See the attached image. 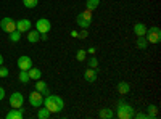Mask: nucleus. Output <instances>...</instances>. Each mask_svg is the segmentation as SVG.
Returning a JSON list of instances; mask_svg holds the SVG:
<instances>
[{"label":"nucleus","instance_id":"obj_1","mask_svg":"<svg viewBox=\"0 0 161 119\" xmlns=\"http://www.w3.org/2000/svg\"><path fill=\"white\" fill-rule=\"evenodd\" d=\"M44 106L52 113V114H55V113H60L63 108H64V101H63V98L61 97H58V95H47L45 98H44Z\"/></svg>","mask_w":161,"mask_h":119},{"label":"nucleus","instance_id":"obj_2","mask_svg":"<svg viewBox=\"0 0 161 119\" xmlns=\"http://www.w3.org/2000/svg\"><path fill=\"white\" fill-rule=\"evenodd\" d=\"M134 114H136V111H134V108L130 106L129 103H126V101H118V105H116V116L119 117V119H130V117H134Z\"/></svg>","mask_w":161,"mask_h":119},{"label":"nucleus","instance_id":"obj_3","mask_svg":"<svg viewBox=\"0 0 161 119\" xmlns=\"http://www.w3.org/2000/svg\"><path fill=\"white\" fill-rule=\"evenodd\" d=\"M145 39L148 41V44H158L161 41V29L158 26H153V28H147V32H145Z\"/></svg>","mask_w":161,"mask_h":119},{"label":"nucleus","instance_id":"obj_4","mask_svg":"<svg viewBox=\"0 0 161 119\" xmlns=\"http://www.w3.org/2000/svg\"><path fill=\"white\" fill-rule=\"evenodd\" d=\"M24 105V97L21 92H13L10 95V106L11 108H23Z\"/></svg>","mask_w":161,"mask_h":119},{"label":"nucleus","instance_id":"obj_5","mask_svg":"<svg viewBox=\"0 0 161 119\" xmlns=\"http://www.w3.org/2000/svg\"><path fill=\"white\" fill-rule=\"evenodd\" d=\"M29 103H31V106L34 108H39V106H42L44 105V95L40 94V92L34 90L29 94Z\"/></svg>","mask_w":161,"mask_h":119},{"label":"nucleus","instance_id":"obj_6","mask_svg":"<svg viewBox=\"0 0 161 119\" xmlns=\"http://www.w3.org/2000/svg\"><path fill=\"white\" fill-rule=\"evenodd\" d=\"M0 28H2L3 32L10 34L13 31H16V21H13L11 18H2V21H0Z\"/></svg>","mask_w":161,"mask_h":119},{"label":"nucleus","instance_id":"obj_7","mask_svg":"<svg viewBox=\"0 0 161 119\" xmlns=\"http://www.w3.org/2000/svg\"><path fill=\"white\" fill-rule=\"evenodd\" d=\"M36 29L40 34H48V31L52 29V23L47 18H39L37 23H36Z\"/></svg>","mask_w":161,"mask_h":119},{"label":"nucleus","instance_id":"obj_8","mask_svg":"<svg viewBox=\"0 0 161 119\" xmlns=\"http://www.w3.org/2000/svg\"><path fill=\"white\" fill-rule=\"evenodd\" d=\"M16 64H18V68H19V69L28 71V69H31V68H32V60H31V57L23 55V57H19V58H18Z\"/></svg>","mask_w":161,"mask_h":119},{"label":"nucleus","instance_id":"obj_9","mask_svg":"<svg viewBox=\"0 0 161 119\" xmlns=\"http://www.w3.org/2000/svg\"><path fill=\"white\" fill-rule=\"evenodd\" d=\"M29 29H31V21L29 19L23 18V19H18L16 21V31H19L21 34L23 32H28Z\"/></svg>","mask_w":161,"mask_h":119},{"label":"nucleus","instance_id":"obj_10","mask_svg":"<svg viewBox=\"0 0 161 119\" xmlns=\"http://www.w3.org/2000/svg\"><path fill=\"white\" fill-rule=\"evenodd\" d=\"M23 114H24V111H23V108H13V110H10L8 113H7V119H23Z\"/></svg>","mask_w":161,"mask_h":119},{"label":"nucleus","instance_id":"obj_11","mask_svg":"<svg viewBox=\"0 0 161 119\" xmlns=\"http://www.w3.org/2000/svg\"><path fill=\"white\" fill-rule=\"evenodd\" d=\"M84 79L87 82H95L97 81V69L95 68H90L84 71Z\"/></svg>","mask_w":161,"mask_h":119},{"label":"nucleus","instance_id":"obj_12","mask_svg":"<svg viewBox=\"0 0 161 119\" xmlns=\"http://www.w3.org/2000/svg\"><path fill=\"white\" fill-rule=\"evenodd\" d=\"M36 90H37V92H40V94H42L44 97H47V95L50 94L47 84H45V82H42L40 79H39V81H36Z\"/></svg>","mask_w":161,"mask_h":119},{"label":"nucleus","instance_id":"obj_13","mask_svg":"<svg viewBox=\"0 0 161 119\" xmlns=\"http://www.w3.org/2000/svg\"><path fill=\"white\" fill-rule=\"evenodd\" d=\"M118 92H119V95H127L130 92V85L124 81H121V82H118Z\"/></svg>","mask_w":161,"mask_h":119},{"label":"nucleus","instance_id":"obj_14","mask_svg":"<svg viewBox=\"0 0 161 119\" xmlns=\"http://www.w3.org/2000/svg\"><path fill=\"white\" fill-rule=\"evenodd\" d=\"M145 32H147V26H145L143 23H137V24H134V34H136L137 37L145 35Z\"/></svg>","mask_w":161,"mask_h":119},{"label":"nucleus","instance_id":"obj_15","mask_svg":"<svg viewBox=\"0 0 161 119\" xmlns=\"http://www.w3.org/2000/svg\"><path fill=\"white\" fill-rule=\"evenodd\" d=\"M28 74H29L31 81H39V79L42 77V71H40L39 68H31V69H28Z\"/></svg>","mask_w":161,"mask_h":119},{"label":"nucleus","instance_id":"obj_16","mask_svg":"<svg viewBox=\"0 0 161 119\" xmlns=\"http://www.w3.org/2000/svg\"><path fill=\"white\" fill-rule=\"evenodd\" d=\"M28 41L31 42V44H37L39 41H40V32L36 29V31H28Z\"/></svg>","mask_w":161,"mask_h":119},{"label":"nucleus","instance_id":"obj_17","mask_svg":"<svg viewBox=\"0 0 161 119\" xmlns=\"http://www.w3.org/2000/svg\"><path fill=\"white\" fill-rule=\"evenodd\" d=\"M76 23H77V26H79L80 29H89V26H90V21H87L82 15H80V13H79L77 18H76Z\"/></svg>","mask_w":161,"mask_h":119},{"label":"nucleus","instance_id":"obj_18","mask_svg":"<svg viewBox=\"0 0 161 119\" xmlns=\"http://www.w3.org/2000/svg\"><path fill=\"white\" fill-rule=\"evenodd\" d=\"M147 117L148 119H156L158 117V108L155 105H148V108H147Z\"/></svg>","mask_w":161,"mask_h":119},{"label":"nucleus","instance_id":"obj_19","mask_svg":"<svg viewBox=\"0 0 161 119\" xmlns=\"http://www.w3.org/2000/svg\"><path fill=\"white\" fill-rule=\"evenodd\" d=\"M98 116H100L102 119H111V117L114 116V113H113L111 108H102L100 113H98Z\"/></svg>","mask_w":161,"mask_h":119},{"label":"nucleus","instance_id":"obj_20","mask_svg":"<svg viewBox=\"0 0 161 119\" xmlns=\"http://www.w3.org/2000/svg\"><path fill=\"white\" fill-rule=\"evenodd\" d=\"M147 47H148V41L145 39V35L137 37V48H139V50H145Z\"/></svg>","mask_w":161,"mask_h":119},{"label":"nucleus","instance_id":"obj_21","mask_svg":"<svg viewBox=\"0 0 161 119\" xmlns=\"http://www.w3.org/2000/svg\"><path fill=\"white\" fill-rule=\"evenodd\" d=\"M50 114H52V113H50L45 106H44V108H40V106H39V111H37V117H39V119H48Z\"/></svg>","mask_w":161,"mask_h":119},{"label":"nucleus","instance_id":"obj_22","mask_svg":"<svg viewBox=\"0 0 161 119\" xmlns=\"http://www.w3.org/2000/svg\"><path fill=\"white\" fill-rule=\"evenodd\" d=\"M18 79H19V82H21V84H28V82L31 81V79H29V74H28V71H23V69H19Z\"/></svg>","mask_w":161,"mask_h":119},{"label":"nucleus","instance_id":"obj_23","mask_svg":"<svg viewBox=\"0 0 161 119\" xmlns=\"http://www.w3.org/2000/svg\"><path fill=\"white\" fill-rule=\"evenodd\" d=\"M98 5H100V0H87V2H86V7H87V10H90V11L97 10Z\"/></svg>","mask_w":161,"mask_h":119},{"label":"nucleus","instance_id":"obj_24","mask_svg":"<svg viewBox=\"0 0 161 119\" xmlns=\"http://www.w3.org/2000/svg\"><path fill=\"white\" fill-rule=\"evenodd\" d=\"M8 35H10V41H11L13 44H18V42L21 41V32H19V31H13V32H10Z\"/></svg>","mask_w":161,"mask_h":119},{"label":"nucleus","instance_id":"obj_25","mask_svg":"<svg viewBox=\"0 0 161 119\" xmlns=\"http://www.w3.org/2000/svg\"><path fill=\"white\" fill-rule=\"evenodd\" d=\"M39 3V0H23V5L26 8H36Z\"/></svg>","mask_w":161,"mask_h":119},{"label":"nucleus","instance_id":"obj_26","mask_svg":"<svg viewBox=\"0 0 161 119\" xmlns=\"http://www.w3.org/2000/svg\"><path fill=\"white\" fill-rule=\"evenodd\" d=\"M86 57H87V51H86L84 48L77 50V53H76V60H77V61H84V60H86Z\"/></svg>","mask_w":161,"mask_h":119},{"label":"nucleus","instance_id":"obj_27","mask_svg":"<svg viewBox=\"0 0 161 119\" xmlns=\"http://www.w3.org/2000/svg\"><path fill=\"white\" fill-rule=\"evenodd\" d=\"M8 74H10V69H8V68H5L3 64H0V77L5 79V77H8Z\"/></svg>","mask_w":161,"mask_h":119},{"label":"nucleus","instance_id":"obj_28","mask_svg":"<svg viewBox=\"0 0 161 119\" xmlns=\"http://www.w3.org/2000/svg\"><path fill=\"white\" fill-rule=\"evenodd\" d=\"M89 66H90V68H95V69H97V66H98V60H97L95 57H90V58H89Z\"/></svg>","mask_w":161,"mask_h":119},{"label":"nucleus","instance_id":"obj_29","mask_svg":"<svg viewBox=\"0 0 161 119\" xmlns=\"http://www.w3.org/2000/svg\"><path fill=\"white\" fill-rule=\"evenodd\" d=\"M80 15H82L87 21H90V23H92V11H90V10H87V8H86L82 13H80Z\"/></svg>","mask_w":161,"mask_h":119},{"label":"nucleus","instance_id":"obj_30","mask_svg":"<svg viewBox=\"0 0 161 119\" xmlns=\"http://www.w3.org/2000/svg\"><path fill=\"white\" fill-rule=\"evenodd\" d=\"M87 35H89V31H87V29H82V31L79 32V35H77V37H80V39H86Z\"/></svg>","mask_w":161,"mask_h":119},{"label":"nucleus","instance_id":"obj_31","mask_svg":"<svg viewBox=\"0 0 161 119\" xmlns=\"http://www.w3.org/2000/svg\"><path fill=\"white\" fill-rule=\"evenodd\" d=\"M134 116H136L137 119H148V117H147V113H137V114H134Z\"/></svg>","mask_w":161,"mask_h":119},{"label":"nucleus","instance_id":"obj_32","mask_svg":"<svg viewBox=\"0 0 161 119\" xmlns=\"http://www.w3.org/2000/svg\"><path fill=\"white\" fill-rule=\"evenodd\" d=\"M5 98V89L3 87H0V101H2Z\"/></svg>","mask_w":161,"mask_h":119},{"label":"nucleus","instance_id":"obj_33","mask_svg":"<svg viewBox=\"0 0 161 119\" xmlns=\"http://www.w3.org/2000/svg\"><path fill=\"white\" fill-rule=\"evenodd\" d=\"M87 53H90V55H93V53H95V48H93V47H90V48L87 50Z\"/></svg>","mask_w":161,"mask_h":119},{"label":"nucleus","instance_id":"obj_34","mask_svg":"<svg viewBox=\"0 0 161 119\" xmlns=\"http://www.w3.org/2000/svg\"><path fill=\"white\" fill-rule=\"evenodd\" d=\"M77 35H79L77 31H71V37H77Z\"/></svg>","mask_w":161,"mask_h":119},{"label":"nucleus","instance_id":"obj_35","mask_svg":"<svg viewBox=\"0 0 161 119\" xmlns=\"http://www.w3.org/2000/svg\"><path fill=\"white\" fill-rule=\"evenodd\" d=\"M40 41H47V34H40Z\"/></svg>","mask_w":161,"mask_h":119},{"label":"nucleus","instance_id":"obj_36","mask_svg":"<svg viewBox=\"0 0 161 119\" xmlns=\"http://www.w3.org/2000/svg\"><path fill=\"white\" fill-rule=\"evenodd\" d=\"M0 64H3V57L0 55Z\"/></svg>","mask_w":161,"mask_h":119}]
</instances>
